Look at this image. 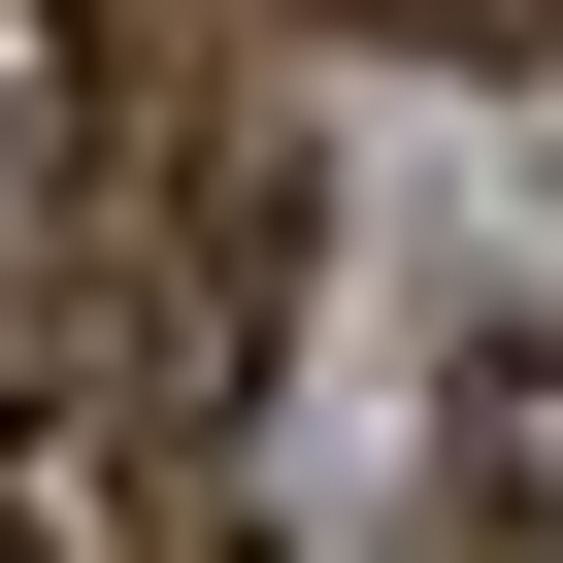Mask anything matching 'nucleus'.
I'll use <instances>...</instances> for the list:
<instances>
[{"label":"nucleus","instance_id":"obj_2","mask_svg":"<svg viewBox=\"0 0 563 563\" xmlns=\"http://www.w3.org/2000/svg\"><path fill=\"white\" fill-rule=\"evenodd\" d=\"M398 563H563V332H464V398H431V530Z\"/></svg>","mask_w":563,"mask_h":563},{"label":"nucleus","instance_id":"obj_1","mask_svg":"<svg viewBox=\"0 0 563 563\" xmlns=\"http://www.w3.org/2000/svg\"><path fill=\"white\" fill-rule=\"evenodd\" d=\"M265 299H299V166H265V100H133V166H100V365H133V398H232Z\"/></svg>","mask_w":563,"mask_h":563},{"label":"nucleus","instance_id":"obj_3","mask_svg":"<svg viewBox=\"0 0 563 563\" xmlns=\"http://www.w3.org/2000/svg\"><path fill=\"white\" fill-rule=\"evenodd\" d=\"M398 34H563V0H398Z\"/></svg>","mask_w":563,"mask_h":563}]
</instances>
